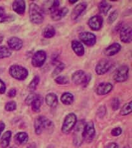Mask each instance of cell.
Returning a JSON list of instances; mask_svg holds the SVG:
<instances>
[{
    "instance_id": "cell-43",
    "label": "cell",
    "mask_w": 132,
    "mask_h": 148,
    "mask_svg": "<svg viewBox=\"0 0 132 148\" xmlns=\"http://www.w3.org/2000/svg\"><path fill=\"white\" fill-rule=\"evenodd\" d=\"M27 148H36V146L34 144V143H32L29 146L27 147Z\"/></svg>"
},
{
    "instance_id": "cell-3",
    "label": "cell",
    "mask_w": 132,
    "mask_h": 148,
    "mask_svg": "<svg viewBox=\"0 0 132 148\" xmlns=\"http://www.w3.org/2000/svg\"><path fill=\"white\" fill-rule=\"evenodd\" d=\"M52 126L53 123L44 116H39L35 119L34 127L35 133L37 135H40L44 130L50 128Z\"/></svg>"
},
{
    "instance_id": "cell-30",
    "label": "cell",
    "mask_w": 132,
    "mask_h": 148,
    "mask_svg": "<svg viewBox=\"0 0 132 148\" xmlns=\"http://www.w3.org/2000/svg\"><path fill=\"white\" fill-rule=\"evenodd\" d=\"M39 81H40L39 77L35 76L30 83V84L29 85V90L31 91H34L36 89L37 85H38Z\"/></svg>"
},
{
    "instance_id": "cell-25",
    "label": "cell",
    "mask_w": 132,
    "mask_h": 148,
    "mask_svg": "<svg viewBox=\"0 0 132 148\" xmlns=\"http://www.w3.org/2000/svg\"><path fill=\"white\" fill-rule=\"evenodd\" d=\"M42 102H43L42 98L41 96L38 95V96H37V98L32 101V103L31 104L32 106V110L37 112H39L40 107L42 104Z\"/></svg>"
},
{
    "instance_id": "cell-12",
    "label": "cell",
    "mask_w": 132,
    "mask_h": 148,
    "mask_svg": "<svg viewBox=\"0 0 132 148\" xmlns=\"http://www.w3.org/2000/svg\"><path fill=\"white\" fill-rule=\"evenodd\" d=\"M84 124L81 122H79L76 125V129L74 131V145L76 146H79L81 145L82 141L83 140V133L84 129Z\"/></svg>"
},
{
    "instance_id": "cell-23",
    "label": "cell",
    "mask_w": 132,
    "mask_h": 148,
    "mask_svg": "<svg viewBox=\"0 0 132 148\" xmlns=\"http://www.w3.org/2000/svg\"><path fill=\"white\" fill-rule=\"evenodd\" d=\"M15 141L19 145H24L28 141V135L25 132H19L15 136Z\"/></svg>"
},
{
    "instance_id": "cell-17",
    "label": "cell",
    "mask_w": 132,
    "mask_h": 148,
    "mask_svg": "<svg viewBox=\"0 0 132 148\" xmlns=\"http://www.w3.org/2000/svg\"><path fill=\"white\" fill-rule=\"evenodd\" d=\"M87 4L86 3H80L75 6L72 14V18L73 20H76L79 16L86 9Z\"/></svg>"
},
{
    "instance_id": "cell-7",
    "label": "cell",
    "mask_w": 132,
    "mask_h": 148,
    "mask_svg": "<svg viewBox=\"0 0 132 148\" xmlns=\"http://www.w3.org/2000/svg\"><path fill=\"white\" fill-rule=\"evenodd\" d=\"M113 66V62L109 59H102L96 67V72L98 75H103L109 71Z\"/></svg>"
},
{
    "instance_id": "cell-20",
    "label": "cell",
    "mask_w": 132,
    "mask_h": 148,
    "mask_svg": "<svg viewBox=\"0 0 132 148\" xmlns=\"http://www.w3.org/2000/svg\"><path fill=\"white\" fill-rule=\"evenodd\" d=\"M72 47L74 51L79 56H82L84 54V49L83 45L79 41L74 40L72 41Z\"/></svg>"
},
{
    "instance_id": "cell-47",
    "label": "cell",
    "mask_w": 132,
    "mask_h": 148,
    "mask_svg": "<svg viewBox=\"0 0 132 148\" xmlns=\"http://www.w3.org/2000/svg\"><path fill=\"white\" fill-rule=\"evenodd\" d=\"M124 148H129V147H124Z\"/></svg>"
},
{
    "instance_id": "cell-13",
    "label": "cell",
    "mask_w": 132,
    "mask_h": 148,
    "mask_svg": "<svg viewBox=\"0 0 132 148\" xmlns=\"http://www.w3.org/2000/svg\"><path fill=\"white\" fill-rule=\"evenodd\" d=\"M120 39L122 41L125 43L131 42L132 39V30L130 27L125 26L121 29Z\"/></svg>"
},
{
    "instance_id": "cell-9",
    "label": "cell",
    "mask_w": 132,
    "mask_h": 148,
    "mask_svg": "<svg viewBox=\"0 0 132 148\" xmlns=\"http://www.w3.org/2000/svg\"><path fill=\"white\" fill-rule=\"evenodd\" d=\"M95 128H94V123L91 122L87 123L84 126L83 137L87 141H90L93 140L95 136Z\"/></svg>"
},
{
    "instance_id": "cell-27",
    "label": "cell",
    "mask_w": 132,
    "mask_h": 148,
    "mask_svg": "<svg viewBox=\"0 0 132 148\" xmlns=\"http://www.w3.org/2000/svg\"><path fill=\"white\" fill-rule=\"evenodd\" d=\"M111 7L112 6L110 4L105 1H101L99 3V11L101 12V14H103L105 15L107 14V12H109Z\"/></svg>"
},
{
    "instance_id": "cell-4",
    "label": "cell",
    "mask_w": 132,
    "mask_h": 148,
    "mask_svg": "<svg viewBox=\"0 0 132 148\" xmlns=\"http://www.w3.org/2000/svg\"><path fill=\"white\" fill-rule=\"evenodd\" d=\"M9 73L15 79L24 80L28 75V71L27 69L17 65H14L9 69Z\"/></svg>"
},
{
    "instance_id": "cell-33",
    "label": "cell",
    "mask_w": 132,
    "mask_h": 148,
    "mask_svg": "<svg viewBox=\"0 0 132 148\" xmlns=\"http://www.w3.org/2000/svg\"><path fill=\"white\" fill-rule=\"evenodd\" d=\"M16 109V103L15 101H9L5 106V109L7 111H13Z\"/></svg>"
},
{
    "instance_id": "cell-15",
    "label": "cell",
    "mask_w": 132,
    "mask_h": 148,
    "mask_svg": "<svg viewBox=\"0 0 132 148\" xmlns=\"http://www.w3.org/2000/svg\"><path fill=\"white\" fill-rule=\"evenodd\" d=\"M113 86L110 83H101L97 86L96 92L99 95H104L110 92Z\"/></svg>"
},
{
    "instance_id": "cell-14",
    "label": "cell",
    "mask_w": 132,
    "mask_h": 148,
    "mask_svg": "<svg viewBox=\"0 0 132 148\" xmlns=\"http://www.w3.org/2000/svg\"><path fill=\"white\" fill-rule=\"evenodd\" d=\"M103 24V18L100 16H93L89 21V26L93 30L101 29Z\"/></svg>"
},
{
    "instance_id": "cell-10",
    "label": "cell",
    "mask_w": 132,
    "mask_h": 148,
    "mask_svg": "<svg viewBox=\"0 0 132 148\" xmlns=\"http://www.w3.org/2000/svg\"><path fill=\"white\" fill-rule=\"evenodd\" d=\"M47 55L44 51H39L33 56L32 59V64L35 67H40L43 66L45 62Z\"/></svg>"
},
{
    "instance_id": "cell-26",
    "label": "cell",
    "mask_w": 132,
    "mask_h": 148,
    "mask_svg": "<svg viewBox=\"0 0 132 148\" xmlns=\"http://www.w3.org/2000/svg\"><path fill=\"white\" fill-rule=\"evenodd\" d=\"M42 35L47 38H52L53 36L55 35V30L54 27L52 26H47L44 29L43 32H42Z\"/></svg>"
},
{
    "instance_id": "cell-41",
    "label": "cell",
    "mask_w": 132,
    "mask_h": 148,
    "mask_svg": "<svg viewBox=\"0 0 132 148\" xmlns=\"http://www.w3.org/2000/svg\"><path fill=\"white\" fill-rule=\"evenodd\" d=\"M106 148H119V146L115 143H110L107 145Z\"/></svg>"
},
{
    "instance_id": "cell-6",
    "label": "cell",
    "mask_w": 132,
    "mask_h": 148,
    "mask_svg": "<svg viewBox=\"0 0 132 148\" xmlns=\"http://www.w3.org/2000/svg\"><path fill=\"white\" fill-rule=\"evenodd\" d=\"M72 80L76 85H87L90 77L83 71H78L73 74Z\"/></svg>"
},
{
    "instance_id": "cell-37",
    "label": "cell",
    "mask_w": 132,
    "mask_h": 148,
    "mask_svg": "<svg viewBox=\"0 0 132 148\" xmlns=\"http://www.w3.org/2000/svg\"><path fill=\"white\" fill-rule=\"evenodd\" d=\"M122 132V130L121 128L117 127V128H115L112 130L111 131V134H112V135L114 136H118L120 135H121Z\"/></svg>"
},
{
    "instance_id": "cell-28",
    "label": "cell",
    "mask_w": 132,
    "mask_h": 148,
    "mask_svg": "<svg viewBox=\"0 0 132 148\" xmlns=\"http://www.w3.org/2000/svg\"><path fill=\"white\" fill-rule=\"evenodd\" d=\"M11 54V51L7 47L4 46H0V59L8 58Z\"/></svg>"
},
{
    "instance_id": "cell-32",
    "label": "cell",
    "mask_w": 132,
    "mask_h": 148,
    "mask_svg": "<svg viewBox=\"0 0 132 148\" xmlns=\"http://www.w3.org/2000/svg\"><path fill=\"white\" fill-rule=\"evenodd\" d=\"M64 68H65V64L63 63H59L58 64V66H56V67L54 71L53 72L52 76L55 77L56 75H57L58 74H59L63 71Z\"/></svg>"
},
{
    "instance_id": "cell-19",
    "label": "cell",
    "mask_w": 132,
    "mask_h": 148,
    "mask_svg": "<svg viewBox=\"0 0 132 148\" xmlns=\"http://www.w3.org/2000/svg\"><path fill=\"white\" fill-rule=\"evenodd\" d=\"M121 49V46L119 43H113L109 47L107 48L105 51L104 53L107 56H114L115 54L118 53Z\"/></svg>"
},
{
    "instance_id": "cell-21",
    "label": "cell",
    "mask_w": 132,
    "mask_h": 148,
    "mask_svg": "<svg viewBox=\"0 0 132 148\" xmlns=\"http://www.w3.org/2000/svg\"><path fill=\"white\" fill-rule=\"evenodd\" d=\"M45 102L51 108H55L58 104V98L55 93H49L46 96Z\"/></svg>"
},
{
    "instance_id": "cell-16",
    "label": "cell",
    "mask_w": 132,
    "mask_h": 148,
    "mask_svg": "<svg viewBox=\"0 0 132 148\" xmlns=\"http://www.w3.org/2000/svg\"><path fill=\"white\" fill-rule=\"evenodd\" d=\"M8 44L10 49L15 51L21 49L23 46L22 41L17 37H11L8 40Z\"/></svg>"
},
{
    "instance_id": "cell-8",
    "label": "cell",
    "mask_w": 132,
    "mask_h": 148,
    "mask_svg": "<svg viewBox=\"0 0 132 148\" xmlns=\"http://www.w3.org/2000/svg\"><path fill=\"white\" fill-rule=\"evenodd\" d=\"M129 69L126 66L118 68L114 73V80L117 82H124L126 81L129 77Z\"/></svg>"
},
{
    "instance_id": "cell-29",
    "label": "cell",
    "mask_w": 132,
    "mask_h": 148,
    "mask_svg": "<svg viewBox=\"0 0 132 148\" xmlns=\"http://www.w3.org/2000/svg\"><path fill=\"white\" fill-rule=\"evenodd\" d=\"M132 102H130L129 103L125 104L120 110V114L122 115H126L130 114L132 110Z\"/></svg>"
},
{
    "instance_id": "cell-44",
    "label": "cell",
    "mask_w": 132,
    "mask_h": 148,
    "mask_svg": "<svg viewBox=\"0 0 132 148\" xmlns=\"http://www.w3.org/2000/svg\"><path fill=\"white\" fill-rule=\"evenodd\" d=\"M3 14H4V9L1 7H0V16Z\"/></svg>"
},
{
    "instance_id": "cell-34",
    "label": "cell",
    "mask_w": 132,
    "mask_h": 148,
    "mask_svg": "<svg viewBox=\"0 0 132 148\" xmlns=\"http://www.w3.org/2000/svg\"><path fill=\"white\" fill-rule=\"evenodd\" d=\"M55 82L59 85H65L68 83V80L65 76H59L56 78Z\"/></svg>"
},
{
    "instance_id": "cell-1",
    "label": "cell",
    "mask_w": 132,
    "mask_h": 148,
    "mask_svg": "<svg viewBox=\"0 0 132 148\" xmlns=\"http://www.w3.org/2000/svg\"><path fill=\"white\" fill-rule=\"evenodd\" d=\"M29 16L31 22L35 24H40L44 21V11L35 3H31L29 6Z\"/></svg>"
},
{
    "instance_id": "cell-46",
    "label": "cell",
    "mask_w": 132,
    "mask_h": 148,
    "mask_svg": "<svg viewBox=\"0 0 132 148\" xmlns=\"http://www.w3.org/2000/svg\"><path fill=\"white\" fill-rule=\"evenodd\" d=\"M47 148H50V147H47Z\"/></svg>"
},
{
    "instance_id": "cell-36",
    "label": "cell",
    "mask_w": 132,
    "mask_h": 148,
    "mask_svg": "<svg viewBox=\"0 0 132 148\" xmlns=\"http://www.w3.org/2000/svg\"><path fill=\"white\" fill-rule=\"evenodd\" d=\"M37 96H38V95H37L34 93L30 94L29 96L27 97L26 99V103L27 105H31V103H32V101H34Z\"/></svg>"
},
{
    "instance_id": "cell-38",
    "label": "cell",
    "mask_w": 132,
    "mask_h": 148,
    "mask_svg": "<svg viewBox=\"0 0 132 148\" xmlns=\"http://www.w3.org/2000/svg\"><path fill=\"white\" fill-rule=\"evenodd\" d=\"M120 106L119 101L117 98H114L112 101V108L114 110H117L119 109Z\"/></svg>"
},
{
    "instance_id": "cell-31",
    "label": "cell",
    "mask_w": 132,
    "mask_h": 148,
    "mask_svg": "<svg viewBox=\"0 0 132 148\" xmlns=\"http://www.w3.org/2000/svg\"><path fill=\"white\" fill-rule=\"evenodd\" d=\"M15 16L12 14H3L0 16V22H11L15 20Z\"/></svg>"
},
{
    "instance_id": "cell-5",
    "label": "cell",
    "mask_w": 132,
    "mask_h": 148,
    "mask_svg": "<svg viewBox=\"0 0 132 148\" xmlns=\"http://www.w3.org/2000/svg\"><path fill=\"white\" fill-rule=\"evenodd\" d=\"M76 121L77 119L76 115L73 113H70L68 114L64 120L62 127V132L65 134L69 133L72 130V129L74 127V126L76 125Z\"/></svg>"
},
{
    "instance_id": "cell-35",
    "label": "cell",
    "mask_w": 132,
    "mask_h": 148,
    "mask_svg": "<svg viewBox=\"0 0 132 148\" xmlns=\"http://www.w3.org/2000/svg\"><path fill=\"white\" fill-rule=\"evenodd\" d=\"M118 17V12L117 11H113L109 15V16L108 17V22L109 23V24H112L113 22H114L116 18Z\"/></svg>"
},
{
    "instance_id": "cell-18",
    "label": "cell",
    "mask_w": 132,
    "mask_h": 148,
    "mask_svg": "<svg viewBox=\"0 0 132 148\" xmlns=\"http://www.w3.org/2000/svg\"><path fill=\"white\" fill-rule=\"evenodd\" d=\"M13 10L19 14H22L24 13L26 9L25 2L22 0H16L13 3Z\"/></svg>"
},
{
    "instance_id": "cell-39",
    "label": "cell",
    "mask_w": 132,
    "mask_h": 148,
    "mask_svg": "<svg viewBox=\"0 0 132 148\" xmlns=\"http://www.w3.org/2000/svg\"><path fill=\"white\" fill-rule=\"evenodd\" d=\"M6 91V86L4 83L0 79V93L4 94Z\"/></svg>"
},
{
    "instance_id": "cell-42",
    "label": "cell",
    "mask_w": 132,
    "mask_h": 148,
    "mask_svg": "<svg viewBox=\"0 0 132 148\" xmlns=\"http://www.w3.org/2000/svg\"><path fill=\"white\" fill-rule=\"evenodd\" d=\"M4 128H5V125L3 122H0V135H1V132L4 130Z\"/></svg>"
},
{
    "instance_id": "cell-22",
    "label": "cell",
    "mask_w": 132,
    "mask_h": 148,
    "mask_svg": "<svg viewBox=\"0 0 132 148\" xmlns=\"http://www.w3.org/2000/svg\"><path fill=\"white\" fill-rule=\"evenodd\" d=\"M11 132L10 131H7L3 134V135L0 141V145L2 148H7L9 145V142L11 140Z\"/></svg>"
},
{
    "instance_id": "cell-45",
    "label": "cell",
    "mask_w": 132,
    "mask_h": 148,
    "mask_svg": "<svg viewBox=\"0 0 132 148\" xmlns=\"http://www.w3.org/2000/svg\"><path fill=\"white\" fill-rule=\"evenodd\" d=\"M3 40V35H0V43H1L2 42Z\"/></svg>"
},
{
    "instance_id": "cell-24",
    "label": "cell",
    "mask_w": 132,
    "mask_h": 148,
    "mask_svg": "<svg viewBox=\"0 0 132 148\" xmlns=\"http://www.w3.org/2000/svg\"><path fill=\"white\" fill-rule=\"evenodd\" d=\"M74 97L70 92H64L61 96V101L65 105H70L73 103Z\"/></svg>"
},
{
    "instance_id": "cell-40",
    "label": "cell",
    "mask_w": 132,
    "mask_h": 148,
    "mask_svg": "<svg viewBox=\"0 0 132 148\" xmlns=\"http://www.w3.org/2000/svg\"><path fill=\"white\" fill-rule=\"evenodd\" d=\"M16 94V90L15 88H12L8 92V96L13 98V97H15Z\"/></svg>"
},
{
    "instance_id": "cell-11",
    "label": "cell",
    "mask_w": 132,
    "mask_h": 148,
    "mask_svg": "<svg viewBox=\"0 0 132 148\" xmlns=\"http://www.w3.org/2000/svg\"><path fill=\"white\" fill-rule=\"evenodd\" d=\"M79 39L82 42L88 46H92L96 42V36L91 32H83L79 35Z\"/></svg>"
},
{
    "instance_id": "cell-2",
    "label": "cell",
    "mask_w": 132,
    "mask_h": 148,
    "mask_svg": "<svg viewBox=\"0 0 132 148\" xmlns=\"http://www.w3.org/2000/svg\"><path fill=\"white\" fill-rule=\"evenodd\" d=\"M60 2L54 1L50 8L51 17L54 21H59L64 17L68 12V9L67 8H59Z\"/></svg>"
}]
</instances>
